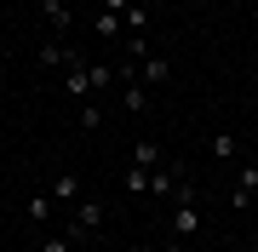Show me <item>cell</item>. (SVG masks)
I'll list each match as a JSON object with an SVG mask.
<instances>
[{
    "label": "cell",
    "mask_w": 258,
    "mask_h": 252,
    "mask_svg": "<svg viewBox=\"0 0 258 252\" xmlns=\"http://www.w3.org/2000/svg\"><path fill=\"white\" fill-rule=\"evenodd\" d=\"M166 224H172V241H195L201 235V212H195V184L178 189V201H172V212H166Z\"/></svg>",
    "instance_id": "cell-1"
},
{
    "label": "cell",
    "mask_w": 258,
    "mask_h": 252,
    "mask_svg": "<svg viewBox=\"0 0 258 252\" xmlns=\"http://www.w3.org/2000/svg\"><path fill=\"white\" fill-rule=\"evenodd\" d=\"M98 229H103V201H86V195H81V201H75V218H69V229H63V235H69L75 246H86Z\"/></svg>",
    "instance_id": "cell-2"
},
{
    "label": "cell",
    "mask_w": 258,
    "mask_h": 252,
    "mask_svg": "<svg viewBox=\"0 0 258 252\" xmlns=\"http://www.w3.org/2000/svg\"><path fill=\"white\" fill-rule=\"evenodd\" d=\"M189 178H184V166H178V160H161L155 172H149V195L155 201H178V189H184Z\"/></svg>",
    "instance_id": "cell-3"
},
{
    "label": "cell",
    "mask_w": 258,
    "mask_h": 252,
    "mask_svg": "<svg viewBox=\"0 0 258 252\" xmlns=\"http://www.w3.org/2000/svg\"><path fill=\"white\" fill-rule=\"evenodd\" d=\"M258 201V166H235V184H230V206L235 212H247Z\"/></svg>",
    "instance_id": "cell-4"
},
{
    "label": "cell",
    "mask_w": 258,
    "mask_h": 252,
    "mask_svg": "<svg viewBox=\"0 0 258 252\" xmlns=\"http://www.w3.org/2000/svg\"><path fill=\"white\" fill-rule=\"evenodd\" d=\"M35 6H40V18H46V29H52V35H69V29H75L69 0H35Z\"/></svg>",
    "instance_id": "cell-5"
},
{
    "label": "cell",
    "mask_w": 258,
    "mask_h": 252,
    "mask_svg": "<svg viewBox=\"0 0 258 252\" xmlns=\"http://www.w3.org/2000/svg\"><path fill=\"white\" fill-rule=\"evenodd\" d=\"M46 195H52L57 206H75V201H81V178H75V172H52Z\"/></svg>",
    "instance_id": "cell-6"
},
{
    "label": "cell",
    "mask_w": 258,
    "mask_h": 252,
    "mask_svg": "<svg viewBox=\"0 0 258 252\" xmlns=\"http://www.w3.org/2000/svg\"><path fill=\"white\" fill-rule=\"evenodd\" d=\"M35 57H40V69H69L81 52H69L63 40H40V52H35Z\"/></svg>",
    "instance_id": "cell-7"
},
{
    "label": "cell",
    "mask_w": 258,
    "mask_h": 252,
    "mask_svg": "<svg viewBox=\"0 0 258 252\" xmlns=\"http://www.w3.org/2000/svg\"><path fill=\"white\" fill-rule=\"evenodd\" d=\"M115 92H120V109H126V115H144L149 109V86L144 80H126V86H115Z\"/></svg>",
    "instance_id": "cell-8"
},
{
    "label": "cell",
    "mask_w": 258,
    "mask_h": 252,
    "mask_svg": "<svg viewBox=\"0 0 258 252\" xmlns=\"http://www.w3.org/2000/svg\"><path fill=\"white\" fill-rule=\"evenodd\" d=\"M132 166H149V172H155L161 166V143L155 138H138V143H132Z\"/></svg>",
    "instance_id": "cell-9"
},
{
    "label": "cell",
    "mask_w": 258,
    "mask_h": 252,
    "mask_svg": "<svg viewBox=\"0 0 258 252\" xmlns=\"http://www.w3.org/2000/svg\"><path fill=\"white\" fill-rule=\"evenodd\" d=\"M235 155H241V143H235V132H212V160H224V166H230Z\"/></svg>",
    "instance_id": "cell-10"
},
{
    "label": "cell",
    "mask_w": 258,
    "mask_h": 252,
    "mask_svg": "<svg viewBox=\"0 0 258 252\" xmlns=\"http://www.w3.org/2000/svg\"><path fill=\"white\" fill-rule=\"evenodd\" d=\"M120 184H126V195H149V166H126Z\"/></svg>",
    "instance_id": "cell-11"
},
{
    "label": "cell",
    "mask_w": 258,
    "mask_h": 252,
    "mask_svg": "<svg viewBox=\"0 0 258 252\" xmlns=\"http://www.w3.org/2000/svg\"><path fill=\"white\" fill-rule=\"evenodd\" d=\"M138 75H144V86H161V80H166V57H155V52H149L144 63H138Z\"/></svg>",
    "instance_id": "cell-12"
},
{
    "label": "cell",
    "mask_w": 258,
    "mask_h": 252,
    "mask_svg": "<svg viewBox=\"0 0 258 252\" xmlns=\"http://www.w3.org/2000/svg\"><path fill=\"white\" fill-rule=\"evenodd\" d=\"M52 195H46V189H40V195H29V218H35V224H40V218H52Z\"/></svg>",
    "instance_id": "cell-13"
},
{
    "label": "cell",
    "mask_w": 258,
    "mask_h": 252,
    "mask_svg": "<svg viewBox=\"0 0 258 252\" xmlns=\"http://www.w3.org/2000/svg\"><path fill=\"white\" fill-rule=\"evenodd\" d=\"M92 29H98V35H120V12H98Z\"/></svg>",
    "instance_id": "cell-14"
},
{
    "label": "cell",
    "mask_w": 258,
    "mask_h": 252,
    "mask_svg": "<svg viewBox=\"0 0 258 252\" xmlns=\"http://www.w3.org/2000/svg\"><path fill=\"white\" fill-rule=\"evenodd\" d=\"M81 126H86V132L103 126V103H81Z\"/></svg>",
    "instance_id": "cell-15"
},
{
    "label": "cell",
    "mask_w": 258,
    "mask_h": 252,
    "mask_svg": "<svg viewBox=\"0 0 258 252\" xmlns=\"http://www.w3.org/2000/svg\"><path fill=\"white\" fill-rule=\"evenodd\" d=\"M144 23H149V18H144V6H132V12H126V35H144Z\"/></svg>",
    "instance_id": "cell-16"
},
{
    "label": "cell",
    "mask_w": 258,
    "mask_h": 252,
    "mask_svg": "<svg viewBox=\"0 0 258 252\" xmlns=\"http://www.w3.org/2000/svg\"><path fill=\"white\" fill-rule=\"evenodd\" d=\"M40 252H75V241L69 235H52V241H40Z\"/></svg>",
    "instance_id": "cell-17"
},
{
    "label": "cell",
    "mask_w": 258,
    "mask_h": 252,
    "mask_svg": "<svg viewBox=\"0 0 258 252\" xmlns=\"http://www.w3.org/2000/svg\"><path fill=\"white\" fill-rule=\"evenodd\" d=\"M103 12H120V18H126V12H132V0H103Z\"/></svg>",
    "instance_id": "cell-18"
},
{
    "label": "cell",
    "mask_w": 258,
    "mask_h": 252,
    "mask_svg": "<svg viewBox=\"0 0 258 252\" xmlns=\"http://www.w3.org/2000/svg\"><path fill=\"white\" fill-rule=\"evenodd\" d=\"M166 252H189V246H184V241H166Z\"/></svg>",
    "instance_id": "cell-19"
},
{
    "label": "cell",
    "mask_w": 258,
    "mask_h": 252,
    "mask_svg": "<svg viewBox=\"0 0 258 252\" xmlns=\"http://www.w3.org/2000/svg\"><path fill=\"white\" fill-rule=\"evenodd\" d=\"M252 98H258V80H252Z\"/></svg>",
    "instance_id": "cell-20"
},
{
    "label": "cell",
    "mask_w": 258,
    "mask_h": 252,
    "mask_svg": "<svg viewBox=\"0 0 258 252\" xmlns=\"http://www.w3.org/2000/svg\"><path fill=\"white\" fill-rule=\"evenodd\" d=\"M252 252H258V241H252Z\"/></svg>",
    "instance_id": "cell-21"
}]
</instances>
